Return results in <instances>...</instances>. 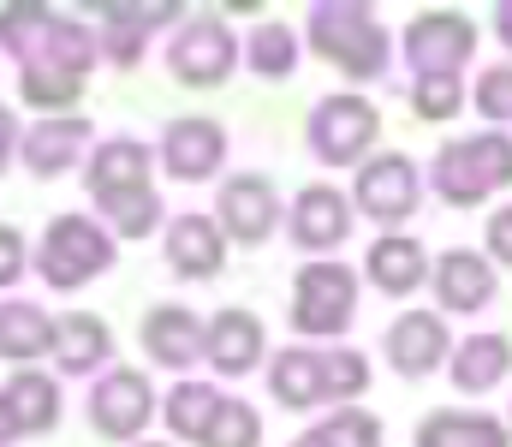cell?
I'll use <instances>...</instances> for the list:
<instances>
[{"label":"cell","mask_w":512,"mask_h":447,"mask_svg":"<svg viewBox=\"0 0 512 447\" xmlns=\"http://www.w3.org/2000/svg\"><path fill=\"white\" fill-rule=\"evenodd\" d=\"M90 197L102 203V215L114 221L120 239H143L161 221V197L149 185V149L137 138H114L90 155Z\"/></svg>","instance_id":"6da1fadb"},{"label":"cell","mask_w":512,"mask_h":447,"mask_svg":"<svg viewBox=\"0 0 512 447\" xmlns=\"http://www.w3.org/2000/svg\"><path fill=\"white\" fill-rule=\"evenodd\" d=\"M310 48L328 66H340V78H352V84L387 78V60H393L387 24L370 6H358V0H322V6H310Z\"/></svg>","instance_id":"7a4b0ae2"},{"label":"cell","mask_w":512,"mask_h":447,"mask_svg":"<svg viewBox=\"0 0 512 447\" xmlns=\"http://www.w3.org/2000/svg\"><path fill=\"white\" fill-rule=\"evenodd\" d=\"M0 42L18 54L24 72L30 66H54V72L84 78L96 66V36L78 18L54 12V6H0Z\"/></svg>","instance_id":"3957f363"},{"label":"cell","mask_w":512,"mask_h":447,"mask_svg":"<svg viewBox=\"0 0 512 447\" xmlns=\"http://www.w3.org/2000/svg\"><path fill=\"white\" fill-rule=\"evenodd\" d=\"M429 185L441 203L453 209H477L489 203L495 191L512 185V138L507 132H471V138H453V144L435 149V167H429Z\"/></svg>","instance_id":"277c9868"},{"label":"cell","mask_w":512,"mask_h":447,"mask_svg":"<svg viewBox=\"0 0 512 447\" xmlns=\"http://www.w3.org/2000/svg\"><path fill=\"white\" fill-rule=\"evenodd\" d=\"M42 281L54 293H78L84 281L108 275L114 269V239L90 221V215H60L48 233H42V257H36Z\"/></svg>","instance_id":"5b68a950"},{"label":"cell","mask_w":512,"mask_h":447,"mask_svg":"<svg viewBox=\"0 0 512 447\" xmlns=\"http://www.w3.org/2000/svg\"><path fill=\"white\" fill-rule=\"evenodd\" d=\"M382 138V108L370 102V96H322L316 108H310V149L328 161V167H352V161H364L370 149Z\"/></svg>","instance_id":"8992f818"},{"label":"cell","mask_w":512,"mask_h":447,"mask_svg":"<svg viewBox=\"0 0 512 447\" xmlns=\"http://www.w3.org/2000/svg\"><path fill=\"white\" fill-rule=\"evenodd\" d=\"M358 316V275L346 263H304L292 287V328L298 334H346Z\"/></svg>","instance_id":"52a82bcc"},{"label":"cell","mask_w":512,"mask_h":447,"mask_svg":"<svg viewBox=\"0 0 512 447\" xmlns=\"http://www.w3.org/2000/svg\"><path fill=\"white\" fill-rule=\"evenodd\" d=\"M417 197H423V179H417V161L405 149H387V155H370L358 167V185H352V209L370 215L376 227H399L417 215Z\"/></svg>","instance_id":"ba28073f"},{"label":"cell","mask_w":512,"mask_h":447,"mask_svg":"<svg viewBox=\"0 0 512 447\" xmlns=\"http://www.w3.org/2000/svg\"><path fill=\"white\" fill-rule=\"evenodd\" d=\"M477 54V24L459 12V6H435V12H417L405 24V60L417 78L429 72H459L465 60Z\"/></svg>","instance_id":"9c48e42d"},{"label":"cell","mask_w":512,"mask_h":447,"mask_svg":"<svg viewBox=\"0 0 512 447\" xmlns=\"http://www.w3.org/2000/svg\"><path fill=\"white\" fill-rule=\"evenodd\" d=\"M167 66H173L179 84H191V90H215V84H227V72L239 66V42H233V30H227L215 12H197V18L173 36Z\"/></svg>","instance_id":"30bf717a"},{"label":"cell","mask_w":512,"mask_h":447,"mask_svg":"<svg viewBox=\"0 0 512 447\" xmlns=\"http://www.w3.org/2000/svg\"><path fill=\"white\" fill-rule=\"evenodd\" d=\"M352 221H358V209L340 185H304L292 197V245L298 251H340L352 239Z\"/></svg>","instance_id":"8fae6325"},{"label":"cell","mask_w":512,"mask_h":447,"mask_svg":"<svg viewBox=\"0 0 512 447\" xmlns=\"http://www.w3.org/2000/svg\"><path fill=\"white\" fill-rule=\"evenodd\" d=\"M453 358V334L435 310H399L387 328V364L399 376H435Z\"/></svg>","instance_id":"7c38bea8"},{"label":"cell","mask_w":512,"mask_h":447,"mask_svg":"<svg viewBox=\"0 0 512 447\" xmlns=\"http://www.w3.org/2000/svg\"><path fill=\"white\" fill-rule=\"evenodd\" d=\"M215 215H221V233H227L233 245H262V239L280 227V197H274V185H268L262 173H239V179L221 185Z\"/></svg>","instance_id":"4fadbf2b"},{"label":"cell","mask_w":512,"mask_h":447,"mask_svg":"<svg viewBox=\"0 0 512 447\" xmlns=\"http://www.w3.org/2000/svg\"><path fill=\"white\" fill-rule=\"evenodd\" d=\"M149 412H155V394H149V382L137 370H108L96 382V394H90V424L108 442H131L149 424Z\"/></svg>","instance_id":"5bb4252c"},{"label":"cell","mask_w":512,"mask_h":447,"mask_svg":"<svg viewBox=\"0 0 512 447\" xmlns=\"http://www.w3.org/2000/svg\"><path fill=\"white\" fill-rule=\"evenodd\" d=\"M495 263L483 257V251H471V245H453V251H441L435 257V304L447 310V316H477L489 298H495Z\"/></svg>","instance_id":"9a60e30c"},{"label":"cell","mask_w":512,"mask_h":447,"mask_svg":"<svg viewBox=\"0 0 512 447\" xmlns=\"http://www.w3.org/2000/svg\"><path fill=\"white\" fill-rule=\"evenodd\" d=\"M221 161H227V132H221L215 120L191 114V120H173V126H167V138H161V167H167L173 179H209Z\"/></svg>","instance_id":"2e32d148"},{"label":"cell","mask_w":512,"mask_h":447,"mask_svg":"<svg viewBox=\"0 0 512 447\" xmlns=\"http://www.w3.org/2000/svg\"><path fill=\"white\" fill-rule=\"evenodd\" d=\"M167 263H173L179 281H215L221 263H227V233H221V221H209V215H179V221L167 227Z\"/></svg>","instance_id":"e0dca14e"},{"label":"cell","mask_w":512,"mask_h":447,"mask_svg":"<svg viewBox=\"0 0 512 447\" xmlns=\"http://www.w3.org/2000/svg\"><path fill=\"white\" fill-rule=\"evenodd\" d=\"M429 275H435V269H429V251H423L411 233H382V239L370 245V257H364V281L387 298H411Z\"/></svg>","instance_id":"ac0fdd59"},{"label":"cell","mask_w":512,"mask_h":447,"mask_svg":"<svg viewBox=\"0 0 512 447\" xmlns=\"http://www.w3.org/2000/svg\"><path fill=\"white\" fill-rule=\"evenodd\" d=\"M203 340H209V328H203L197 310H185V304H155V310L143 316V352H149L155 364H167V370L197 364Z\"/></svg>","instance_id":"d6986e66"},{"label":"cell","mask_w":512,"mask_h":447,"mask_svg":"<svg viewBox=\"0 0 512 447\" xmlns=\"http://www.w3.org/2000/svg\"><path fill=\"white\" fill-rule=\"evenodd\" d=\"M262 346H268V334H262V322H256L251 310H221V316L209 322L203 358H209L221 376H251L256 364H262Z\"/></svg>","instance_id":"ffe728a7"},{"label":"cell","mask_w":512,"mask_h":447,"mask_svg":"<svg viewBox=\"0 0 512 447\" xmlns=\"http://www.w3.org/2000/svg\"><path fill=\"white\" fill-rule=\"evenodd\" d=\"M447 376H453L459 394H489V388H501L512 376V340L507 334H471V340H459L453 358H447Z\"/></svg>","instance_id":"44dd1931"},{"label":"cell","mask_w":512,"mask_h":447,"mask_svg":"<svg viewBox=\"0 0 512 447\" xmlns=\"http://www.w3.org/2000/svg\"><path fill=\"white\" fill-rule=\"evenodd\" d=\"M268 394H274L286 412H316V406H328V394H322V352H310V346L274 352V364H268Z\"/></svg>","instance_id":"7402d4cb"},{"label":"cell","mask_w":512,"mask_h":447,"mask_svg":"<svg viewBox=\"0 0 512 447\" xmlns=\"http://www.w3.org/2000/svg\"><path fill=\"white\" fill-rule=\"evenodd\" d=\"M411 447H512V430L489 412H429Z\"/></svg>","instance_id":"603a6c76"},{"label":"cell","mask_w":512,"mask_h":447,"mask_svg":"<svg viewBox=\"0 0 512 447\" xmlns=\"http://www.w3.org/2000/svg\"><path fill=\"white\" fill-rule=\"evenodd\" d=\"M0 406H6V418H12L18 436H42V430L60 424V388H54L48 376H36V370L12 376L6 394H0Z\"/></svg>","instance_id":"cb8c5ba5"},{"label":"cell","mask_w":512,"mask_h":447,"mask_svg":"<svg viewBox=\"0 0 512 447\" xmlns=\"http://www.w3.org/2000/svg\"><path fill=\"white\" fill-rule=\"evenodd\" d=\"M90 144V126L84 120H72V114H60V120H42L30 138H24V161H30V173H60V167H72V155Z\"/></svg>","instance_id":"d4e9b609"},{"label":"cell","mask_w":512,"mask_h":447,"mask_svg":"<svg viewBox=\"0 0 512 447\" xmlns=\"http://www.w3.org/2000/svg\"><path fill=\"white\" fill-rule=\"evenodd\" d=\"M221 406H227V394H215L209 382H179L173 394H167V430L173 436H185V442H203L209 430H215V418H221Z\"/></svg>","instance_id":"484cf974"},{"label":"cell","mask_w":512,"mask_h":447,"mask_svg":"<svg viewBox=\"0 0 512 447\" xmlns=\"http://www.w3.org/2000/svg\"><path fill=\"white\" fill-rule=\"evenodd\" d=\"M54 352H60V364H66L72 376H90V370L114 352V334H108V322H96V316H66V322L54 328Z\"/></svg>","instance_id":"4316f807"},{"label":"cell","mask_w":512,"mask_h":447,"mask_svg":"<svg viewBox=\"0 0 512 447\" xmlns=\"http://www.w3.org/2000/svg\"><path fill=\"white\" fill-rule=\"evenodd\" d=\"M54 346V322L36 304H0V358H42Z\"/></svg>","instance_id":"83f0119b"},{"label":"cell","mask_w":512,"mask_h":447,"mask_svg":"<svg viewBox=\"0 0 512 447\" xmlns=\"http://www.w3.org/2000/svg\"><path fill=\"white\" fill-rule=\"evenodd\" d=\"M465 108V78L459 72H429V78H411V114L423 126H447L459 120Z\"/></svg>","instance_id":"f1b7e54d"},{"label":"cell","mask_w":512,"mask_h":447,"mask_svg":"<svg viewBox=\"0 0 512 447\" xmlns=\"http://www.w3.org/2000/svg\"><path fill=\"white\" fill-rule=\"evenodd\" d=\"M245 60H251V72L262 78H292L298 72V36H292V24H256L251 42H245Z\"/></svg>","instance_id":"f546056e"},{"label":"cell","mask_w":512,"mask_h":447,"mask_svg":"<svg viewBox=\"0 0 512 447\" xmlns=\"http://www.w3.org/2000/svg\"><path fill=\"white\" fill-rule=\"evenodd\" d=\"M292 447H382V424H376L364 406H340L328 424L304 430Z\"/></svg>","instance_id":"4dcf8cb0"},{"label":"cell","mask_w":512,"mask_h":447,"mask_svg":"<svg viewBox=\"0 0 512 447\" xmlns=\"http://www.w3.org/2000/svg\"><path fill=\"white\" fill-rule=\"evenodd\" d=\"M322 394H328V400H340V406L364 400V394H370V358H364V352H352V346L322 352Z\"/></svg>","instance_id":"1f68e13d"},{"label":"cell","mask_w":512,"mask_h":447,"mask_svg":"<svg viewBox=\"0 0 512 447\" xmlns=\"http://www.w3.org/2000/svg\"><path fill=\"white\" fill-rule=\"evenodd\" d=\"M471 102H477V114L489 120V132H501L512 120V60L501 66H483V78L471 84Z\"/></svg>","instance_id":"d6a6232c"},{"label":"cell","mask_w":512,"mask_h":447,"mask_svg":"<svg viewBox=\"0 0 512 447\" xmlns=\"http://www.w3.org/2000/svg\"><path fill=\"white\" fill-rule=\"evenodd\" d=\"M84 96V78H72V72H54V66H30L24 72V102L30 108H72Z\"/></svg>","instance_id":"836d02e7"},{"label":"cell","mask_w":512,"mask_h":447,"mask_svg":"<svg viewBox=\"0 0 512 447\" xmlns=\"http://www.w3.org/2000/svg\"><path fill=\"white\" fill-rule=\"evenodd\" d=\"M256 442H262V418L245 400H227L221 418H215V430L203 436V447H256Z\"/></svg>","instance_id":"e575fe53"},{"label":"cell","mask_w":512,"mask_h":447,"mask_svg":"<svg viewBox=\"0 0 512 447\" xmlns=\"http://www.w3.org/2000/svg\"><path fill=\"white\" fill-rule=\"evenodd\" d=\"M489 263L512 269V203H501V209L489 215Z\"/></svg>","instance_id":"d590c367"},{"label":"cell","mask_w":512,"mask_h":447,"mask_svg":"<svg viewBox=\"0 0 512 447\" xmlns=\"http://www.w3.org/2000/svg\"><path fill=\"white\" fill-rule=\"evenodd\" d=\"M18 275H24V233L0 227V287H12Z\"/></svg>","instance_id":"8d00e7d4"},{"label":"cell","mask_w":512,"mask_h":447,"mask_svg":"<svg viewBox=\"0 0 512 447\" xmlns=\"http://www.w3.org/2000/svg\"><path fill=\"white\" fill-rule=\"evenodd\" d=\"M12 138H18V126H12V114L0 108V167H6V155H12Z\"/></svg>","instance_id":"74e56055"},{"label":"cell","mask_w":512,"mask_h":447,"mask_svg":"<svg viewBox=\"0 0 512 447\" xmlns=\"http://www.w3.org/2000/svg\"><path fill=\"white\" fill-rule=\"evenodd\" d=\"M495 36L512 48V0H501V6H495Z\"/></svg>","instance_id":"f35d334b"},{"label":"cell","mask_w":512,"mask_h":447,"mask_svg":"<svg viewBox=\"0 0 512 447\" xmlns=\"http://www.w3.org/2000/svg\"><path fill=\"white\" fill-rule=\"evenodd\" d=\"M6 436H18V430H12V418H6V406H0V447H6Z\"/></svg>","instance_id":"ab89813d"},{"label":"cell","mask_w":512,"mask_h":447,"mask_svg":"<svg viewBox=\"0 0 512 447\" xmlns=\"http://www.w3.org/2000/svg\"><path fill=\"white\" fill-rule=\"evenodd\" d=\"M149 447H161V442H149Z\"/></svg>","instance_id":"60d3db41"},{"label":"cell","mask_w":512,"mask_h":447,"mask_svg":"<svg viewBox=\"0 0 512 447\" xmlns=\"http://www.w3.org/2000/svg\"><path fill=\"white\" fill-rule=\"evenodd\" d=\"M507 430H512V418H507Z\"/></svg>","instance_id":"b9f144b4"}]
</instances>
